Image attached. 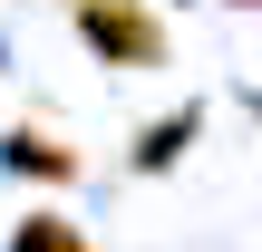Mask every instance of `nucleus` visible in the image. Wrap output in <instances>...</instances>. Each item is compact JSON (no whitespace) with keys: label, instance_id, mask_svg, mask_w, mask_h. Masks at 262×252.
<instances>
[{"label":"nucleus","instance_id":"obj_2","mask_svg":"<svg viewBox=\"0 0 262 252\" xmlns=\"http://www.w3.org/2000/svg\"><path fill=\"white\" fill-rule=\"evenodd\" d=\"M194 136H204V117H194V107H185V117H156V126L136 136V165H146V175H165V165H175Z\"/></svg>","mask_w":262,"mask_h":252},{"label":"nucleus","instance_id":"obj_3","mask_svg":"<svg viewBox=\"0 0 262 252\" xmlns=\"http://www.w3.org/2000/svg\"><path fill=\"white\" fill-rule=\"evenodd\" d=\"M10 252H88V233H78L68 214H19V223H10Z\"/></svg>","mask_w":262,"mask_h":252},{"label":"nucleus","instance_id":"obj_5","mask_svg":"<svg viewBox=\"0 0 262 252\" xmlns=\"http://www.w3.org/2000/svg\"><path fill=\"white\" fill-rule=\"evenodd\" d=\"M233 10H253V0H233Z\"/></svg>","mask_w":262,"mask_h":252},{"label":"nucleus","instance_id":"obj_4","mask_svg":"<svg viewBox=\"0 0 262 252\" xmlns=\"http://www.w3.org/2000/svg\"><path fill=\"white\" fill-rule=\"evenodd\" d=\"M10 165L39 175V185H68V175H78V155H68L58 136H10Z\"/></svg>","mask_w":262,"mask_h":252},{"label":"nucleus","instance_id":"obj_1","mask_svg":"<svg viewBox=\"0 0 262 252\" xmlns=\"http://www.w3.org/2000/svg\"><path fill=\"white\" fill-rule=\"evenodd\" d=\"M78 39L107 68H165V19L146 0H78Z\"/></svg>","mask_w":262,"mask_h":252}]
</instances>
